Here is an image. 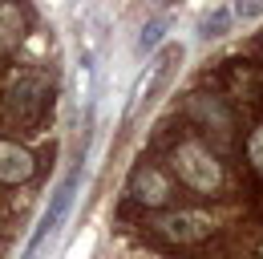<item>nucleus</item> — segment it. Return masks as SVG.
<instances>
[{"label":"nucleus","instance_id":"obj_2","mask_svg":"<svg viewBox=\"0 0 263 259\" xmlns=\"http://www.w3.org/2000/svg\"><path fill=\"white\" fill-rule=\"evenodd\" d=\"M215 231V219L206 211H174L170 219L162 223V235L170 243H198Z\"/></svg>","mask_w":263,"mask_h":259},{"label":"nucleus","instance_id":"obj_4","mask_svg":"<svg viewBox=\"0 0 263 259\" xmlns=\"http://www.w3.org/2000/svg\"><path fill=\"white\" fill-rule=\"evenodd\" d=\"M33 178V154L16 142H0V182L4 187H21Z\"/></svg>","mask_w":263,"mask_h":259},{"label":"nucleus","instance_id":"obj_6","mask_svg":"<svg viewBox=\"0 0 263 259\" xmlns=\"http://www.w3.org/2000/svg\"><path fill=\"white\" fill-rule=\"evenodd\" d=\"M231 25H235V8L219 4V8H211V12L202 16L198 36H202V41H219V36H227V32H231Z\"/></svg>","mask_w":263,"mask_h":259},{"label":"nucleus","instance_id":"obj_3","mask_svg":"<svg viewBox=\"0 0 263 259\" xmlns=\"http://www.w3.org/2000/svg\"><path fill=\"white\" fill-rule=\"evenodd\" d=\"M130 194L142 207H162V202H170V178L158 166H142L130 178Z\"/></svg>","mask_w":263,"mask_h":259},{"label":"nucleus","instance_id":"obj_5","mask_svg":"<svg viewBox=\"0 0 263 259\" xmlns=\"http://www.w3.org/2000/svg\"><path fill=\"white\" fill-rule=\"evenodd\" d=\"M25 36V16L16 4H0V53H12Z\"/></svg>","mask_w":263,"mask_h":259},{"label":"nucleus","instance_id":"obj_9","mask_svg":"<svg viewBox=\"0 0 263 259\" xmlns=\"http://www.w3.org/2000/svg\"><path fill=\"white\" fill-rule=\"evenodd\" d=\"M235 16H243V21H255V16H263V0H259V4H255V0H251V4H239V8H235Z\"/></svg>","mask_w":263,"mask_h":259},{"label":"nucleus","instance_id":"obj_7","mask_svg":"<svg viewBox=\"0 0 263 259\" xmlns=\"http://www.w3.org/2000/svg\"><path fill=\"white\" fill-rule=\"evenodd\" d=\"M162 36H166V21H146L142 32H138V41H134V53H138V57H146Z\"/></svg>","mask_w":263,"mask_h":259},{"label":"nucleus","instance_id":"obj_1","mask_svg":"<svg viewBox=\"0 0 263 259\" xmlns=\"http://www.w3.org/2000/svg\"><path fill=\"white\" fill-rule=\"evenodd\" d=\"M174 170L182 174V182L198 194H215L223 187V166L215 162V154L202 142H182L174 146Z\"/></svg>","mask_w":263,"mask_h":259},{"label":"nucleus","instance_id":"obj_8","mask_svg":"<svg viewBox=\"0 0 263 259\" xmlns=\"http://www.w3.org/2000/svg\"><path fill=\"white\" fill-rule=\"evenodd\" d=\"M247 154H251V166L263 174V126L251 134V142H247Z\"/></svg>","mask_w":263,"mask_h":259}]
</instances>
